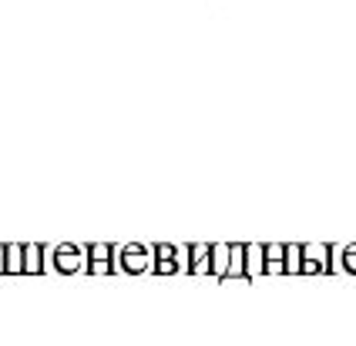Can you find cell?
Returning <instances> with one entry per match:
<instances>
[{"label": "cell", "instance_id": "cell-1", "mask_svg": "<svg viewBox=\"0 0 356 346\" xmlns=\"http://www.w3.org/2000/svg\"><path fill=\"white\" fill-rule=\"evenodd\" d=\"M346 269H350V272H356V245H350V249H346Z\"/></svg>", "mask_w": 356, "mask_h": 346}]
</instances>
